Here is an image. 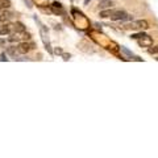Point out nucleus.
Instances as JSON below:
<instances>
[{"instance_id": "nucleus-1", "label": "nucleus", "mask_w": 158, "mask_h": 158, "mask_svg": "<svg viewBox=\"0 0 158 158\" xmlns=\"http://www.w3.org/2000/svg\"><path fill=\"white\" fill-rule=\"evenodd\" d=\"M110 19L113 20V21H120V20L121 21H125V20H132L131 15H128L125 11H123V9H115Z\"/></svg>"}, {"instance_id": "nucleus-2", "label": "nucleus", "mask_w": 158, "mask_h": 158, "mask_svg": "<svg viewBox=\"0 0 158 158\" xmlns=\"http://www.w3.org/2000/svg\"><path fill=\"white\" fill-rule=\"evenodd\" d=\"M125 28H131V29H140V31H142V29H148L149 28V24H148L146 20H137V21H131L125 24Z\"/></svg>"}, {"instance_id": "nucleus-3", "label": "nucleus", "mask_w": 158, "mask_h": 158, "mask_svg": "<svg viewBox=\"0 0 158 158\" xmlns=\"http://www.w3.org/2000/svg\"><path fill=\"white\" fill-rule=\"evenodd\" d=\"M34 44L33 42H27V41H24V42H20L19 45H17V50L20 54H27L32 50V49H34Z\"/></svg>"}, {"instance_id": "nucleus-4", "label": "nucleus", "mask_w": 158, "mask_h": 158, "mask_svg": "<svg viewBox=\"0 0 158 158\" xmlns=\"http://www.w3.org/2000/svg\"><path fill=\"white\" fill-rule=\"evenodd\" d=\"M13 32V24L6 23L3 25H0V36H6V34H11Z\"/></svg>"}, {"instance_id": "nucleus-5", "label": "nucleus", "mask_w": 158, "mask_h": 158, "mask_svg": "<svg viewBox=\"0 0 158 158\" xmlns=\"http://www.w3.org/2000/svg\"><path fill=\"white\" fill-rule=\"evenodd\" d=\"M138 44H140L141 46H145V48H149L153 45V40L150 36H148V34H144V36H141L138 38Z\"/></svg>"}, {"instance_id": "nucleus-6", "label": "nucleus", "mask_w": 158, "mask_h": 158, "mask_svg": "<svg viewBox=\"0 0 158 158\" xmlns=\"http://www.w3.org/2000/svg\"><path fill=\"white\" fill-rule=\"evenodd\" d=\"M13 32H16V33H23V32H25V27H24V24L23 23H15L13 24Z\"/></svg>"}, {"instance_id": "nucleus-7", "label": "nucleus", "mask_w": 158, "mask_h": 158, "mask_svg": "<svg viewBox=\"0 0 158 158\" xmlns=\"http://www.w3.org/2000/svg\"><path fill=\"white\" fill-rule=\"evenodd\" d=\"M112 6H113L112 0H100V3H99V8H102V9L111 8Z\"/></svg>"}, {"instance_id": "nucleus-8", "label": "nucleus", "mask_w": 158, "mask_h": 158, "mask_svg": "<svg viewBox=\"0 0 158 158\" xmlns=\"http://www.w3.org/2000/svg\"><path fill=\"white\" fill-rule=\"evenodd\" d=\"M52 11H53V13H56V15H62L63 13V9L61 7V4H58V3H53Z\"/></svg>"}, {"instance_id": "nucleus-9", "label": "nucleus", "mask_w": 158, "mask_h": 158, "mask_svg": "<svg viewBox=\"0 0 158 158\" xmlns=\"http://www.w3.org/2000/svg\"><path fill=\"white\" fill-rule=\"evenodd\" d=\"M7 53H8L12 58H16L17 54H20L19 50H17V46H9V48H7Z\"/></svg>"}, {"instance_id": "nucleus-10", "label": "nucleus", "mask_w": 158, "mask_h": 158, "mask_svg": "<svg viewBox=\"0 0 158 158\" xmlns=\"http://www.w3.org/2000/svg\"><path fill=\"white\" fill-rule=\"evenodd\" d=\"M40 33H41V36H42V41H44V44L48 46L49 45V36H48V32H46V29L44 28V27H41V29H40Z\"/></svg>"}, {"instance_id": "nucleus-11", "label": "nucleus", "mask_w": 158, "mask_h": 158, "mask_svg": "<svg viewBox=\"0 0 158 158\" xmlns=\"http://www.w3.org/2000/svg\"><path fill=\"white\" fill-rule=\"evenodd\" d=\"M113 11H115V9H111V8H107V9H103V11L100 12V15H99V16H100V17H103V19H107V17H111V16H112V13H113Z\"/></svg>"}, {"instance_id": "nucleus-12", "label": "nucleus", "mask_w": 158, "mask_h": 158, "mask_svg": "<svg viewBox=\"0 0 158 158\" xmlns=\"http://www.w3.org/2000/svg\"><path fill=\"white\" fill-rule=\"evenodd\" d=\"M13 17V13L12 12H8V11H4L3 13H2V21H9Z\"/></svg>"}, {"instance_id": "nucleus-13", "label": "nucleus", "mask_w": 158, "mask_h": 158, "mask_svg": "<svg viewBox=\"0 0 158 158\" xmlns=\"http://www.w3.org/2000/svg\"><path fill=\"white\" fill-rule=\"evenodd\" d=\"M9 7H11L9 0H0V9H8Z\"/></svg>"}, {"instance_id": "nucleus-14", "label": "nucleus", "mask_w": 158, "mask_h": 158, "mask_svg": "<svg viewBox=\"0 0 158 158\" xmlns=\"http://www.w3.org/2000/svg\"><path fill=\"white\" fill-rule=\"evenodd\" d=\"M149 53H150V54H157V53H158V46L150 48V49H149Z\"/></svg>"}, {"instance_id": "nucleus-15", "label": "nucleus", "mask_w": 158, "mask_h": 158, "mask_svg": "<svg viewBox=\"0 0 158 158\" xmlns=\"http://www.w3.org/2000/svg\"><path fill=\"white\" fill-rule=\"evenodd\" d=\"M121 52H123V53H125V54H127V56H129V57H132V53H131V52H128V50H127V49H125V48H121Z\"/></svg>"}, {"instance_id": "nucleus-16", "label": "nucleus", "mask_w": 158, "mask_h": 158, "mask_svg": "<svg viewBox=\"0 0 158 158\" xmlns=\"http://www.w3.org/2000/svg\"><path fill=\"white\" fill-rule=\"evenodd\" d=\"M141 36H144V33H138V34H133V36H132V38H135V40H138V38H140Z\"/></svg>"}, {"instance_id": "nucleus-17", "label": "nucleus", "mask_w": 158, "mask_h": 158, "mask_svg": "<svg viewBox=\"0 0 158 158\" xmlns=\"http://www.w3.org/2000/svg\"><path fill=\"white\" fill-rule=\"evenodd\" d=\"M0 46H6V40H2V38H0Z\"/></svg>"}, {"instance_id": "nucleus-18", "label": "nucleus", "mask_w": 158, "mask_h": 158, "mask_svg": "<svg viewBox=\"0 0 158 158\" xmlns=\"http://www.w3.org/2000/svg\"><path fill=\"white\" fill-rule=\"evenodd\" d=\"M63 56V59H65V61H67L69 58H70V54H62Z\"/></svg>"}, {"instance_id": "nucleus-19", "label": "nucleus", "mask_w": 158, "mask_h": 158, "mask_svg": "<svg viewBox=\"0 0 158 158\" xmlns=\"http://www.w3.org/2000/svg\"><path fill=\"white\" fill-rule=\"evenodd\" d=\"M25 2H28V7H29V8H32V7H33V6H32V4H33V3H32V0H25Z\"/></svg>"}, {"instance_id": "nucleus-20", "label": "nucleus", "mask_w": 158, "mask_h": 158, "mask_svg": "<svg viewBox=\"0 0 158 158\" xmlns=\"http://www.w3.org/2000/svg\"><path fill=\"white\" fill-rule=\"evenodd\" d=\"M56 53L57 54H62V50H61V49H56Z\"/></svg>"}, {"instance_id": "nucleus-21", "label": "nucleus", "mask_w": 158, "mask_h": 158, "mask_svg": "<svg viewBox=\"0 0 158 158\" xmlns=\"http://www.w3.org/2000/svg\"><path fill=\"white\" fill-rule=\"evenodd\" d=\"M0 21H2V15H0Z\"/></svg>"}, {"instance_id": "nucleus-22", "label": "nucleus", "mask_w": 158, "mask_h": 158, "mask_svg": "<svg viewBox=\"0 0 158 158\" xmlns=\"http://www.w3.org/2000/svg\"><path fill=\"white\" fill-rule=\"evenodd\" d=\"M157 61H158V58H157Z\"/></svg>"}]
</instances>
